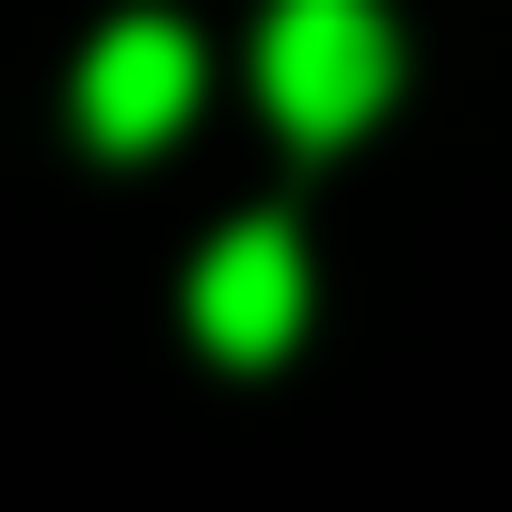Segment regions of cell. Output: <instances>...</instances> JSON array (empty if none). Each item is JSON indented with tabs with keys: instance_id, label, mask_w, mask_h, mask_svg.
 I'll list each match as a JSON object with an SVG mask.
<instances>
[{
	"instance_id": "2",
	"label": "cell",
	"mask_w": 512,
	"mask_h": 512,
	"mask_svg": "<svg viewBox=\"0 0 512 512\" xmlns=\"http://www.w3.org/2000/svg\"><path fill=\"white\" fill-rule=\"evenodd\" d=\"M192 96H208V64H192V32H176V16H112V32L80 48V144H112V160L176 144V128H192Z\"/></svg>"
},
{
	"instance_id": "3",
	"label": "cell",
	"mask_w": 512,
	"mask_h": 512,
	"mask_svg": "<svg viewBox=\"0 0 512 512\" xmlns=\"http://www.w3.org/2000/svg\"><path fill=\"white\" fill-rule=\"evenodd\" d=\"M192 336H208L224 368H272V352L304 336V240H288V224H224L208 272H192Z\"/></svg>"
},
{
	"instance_id": "1",
	"label": "cell",
	"mask_w": 512,
	"mask_h": 512,
	"mask_svg": "<svg viewBox=\"0 0 512 512\" xmlns=\"http://www.w3.org/2000/svg\"><path fill=\"white\" fill-rule=\"evenodd\" d=\"M256 96H272L288 144H352V128L400 96L384 0H272V16H256Z\"/></svg>"
}]
</instances>
